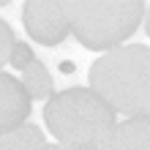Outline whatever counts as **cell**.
I'll use <instances>...</instances> for the list:
<instances>
[{
    "mask_svg": "<svg viewBox=\"0 0 150 150\" xmlns=\"http://www.w3.org/2000/svg\"><path fill=\"white\" fill-rule=\"evenodd\" d=\"M90 90L126 117H150V49L115 47L90 66Z\"/></svg>",
    "mask_w": 150,
    "mask_h": 150,
    "instance_id": "cell-1",
    "label": "cell"
},
{
    "mask_svg": "<svg viewBox=\"0 0 150 150\" xmlns=\"http://www.w3.org/2000/svg\"><path fill=\"white\" fill-rule=\"evenodd\" d=\"M44 123L60 145L71 150H96L101 139L117 126L109 104L90 87L55 93L44 107Z\"/></svg>",
    "mask_w": 150,
    "mask_h": 150,
    "instance_id": "cell-2",
    "label": "cell"
},
{
    "mask_svg": "<svg viewBox=\"0 0 150 150\" xmlns=\"http://www.w3.org/2000/svg\"><path fill=\"white\" fill-rule=\"evenodd\" d=\"M145 11V0H63L68 33L96 52H109L128 41L142 25Z\"/></svg>",
    "mask_w": 150,
    "mask_h": 150,
    "instance_id": "cell-3",
    "label": "cell"
},
{
    "mask_svg": "<svg viewBox=\"0 0 150 150\" xmlns=\"http://www.w3.org/2000/svg\"><path fill=\"white\" fill-rule=\"evenodd\" d=\"M25 30L44 47H57L68 36V22L63 14V0H28L22 8Z\"/></svg>",
    "mask_w": 150,
    "mask_h": 150,
    "instance_id": "cell-4",
    "label": "cell"
},
{
    "mask_svg": "<svg viewBox=\"0 0 150 150\" xmlns=\"http://www.w3.org/2000/svg\"><path fill=\"white\" fill-rule=\"evenodd\" d=\"M30 117V96L25 93L22 82L0 71V134L25 126Z\"/></svg>",
    "mask_w": 150,
    "mask_h": 150,
    "instance_id": "cell-5",
    "label": "cell"
},
{
    "mask_svg": "<svg viewBox=\"0 0 150 150\" xmlns=\"http://www.w3.org/2000/svg\"><path fill=\"white\" fill-rule=\"evenodd\" d=\"M96 150H150V117H126Z\"/></svg>",
    "mask_w": 150,
    "mask_h": 150,
    "instance_id": "cell-6",
    "label": "cell"
},
{
    "mask_svg": "<svg viewBox=\"0 0 150 150\" xmlns=\"http://www.w3.org/2000/svg\"><path fill=\"white\" fill-rule=\"evenodd\" d=\"M44 147H47L44 131L30 126V123L0 134V150H44Z\"/></svg>",
    "mask_w": 150,
    "mask_h": 150,
    "instance_id": "cell-7",
    "label": "cell"
},
{
    "mask_svg": "<svg viewBox=\"0 0 150 150\" xmlns=\"http://www.w3.org/2000/svg\"><path fill=\"white\" fill-rule=\"evenodd\" d=\"M22 87L25 93L30 96V98H47L52 96V76L47 71V66L41 63V60H33V63L22 71Z\"/></svg>",
    "mask_w": 150,
    "mask_h": 150,
    "instance_id": "cell-8",
    "label": "cell"
},
{
    "mask_svg": "<svg viewBox=\"0 0 150 150\" xmlns=\"http://www.w3.org/2000/svg\"><path fill=\"white\" fill-rule=\"evenodd\" d=\"M14 30L8 28V25L0 19V71H3V66L11 63V52H14Z\"/></svg>",
    "mask_w": 150,
    "mask_h": 150,
    "instance_id": "cell-9",
    "label": "cell"
},
{
    "mask_svg": "<svg viewBox=\"0 0 150 150\" xmlns=\"http://www.w3.org/2000/svg\"><path fill=\"white\" fill-rule=\"evenodd\" d=\"M33 60H36V55H33V49L28 47V44H22V41H16L14 44V52H11V66L16 68V71H25Z\"/></svg>",
    "mask_w": 150,
    "mask_h": 150,
    "instance_id": "cell-10",
    "label": "cell"
},
{
    "mask_svg": "<svg viewBox=\"0 0 150 150\" xmlns=\"http://www.w3.org/2000/svg\"><path fill=\"white\" fill-rule=\"evenodd\" d=\"M44 150H71V147H63V145H47Z\"/></svg>",
    "mask_w": 150,
    "mask_h": 150,
    "instance_id": "cell-11",
    "label": "cell"
},
{
    "mask_svg": "<svg viewBox=\"0 0 150 150\" xmlns=\"http://www.w3.org/2000/svg\"><path fill=\"white\" fill-rule=\"evenodd\" d=\"M3 6H8V0H0V8H3Z\"/></svg>",
    "mask_w": 150,
    "mask_h": 150,
    "instance_id": "cell-12",
    "label": "cell"
}]
</instances>
